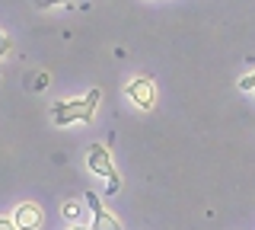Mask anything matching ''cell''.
Wrapping results in <instances>:
<instances>
[{"instance_id":"obj_1","label":"cell","mask_w":255,"mask_h":230,"mask_svg":"<svg viewBox=\"0 0 255 230\" xmlns=\"http://www.w3.org/2000/svg\"><path fill=\"white\" fill-rule=\"evenodd\" d=\"M99 102H102L99 90H86V96H74V99H58L51 106V122L58 125V128H67V125H74V122L90 125L96 118Z\"/></svg>"},{"instance_id":"obj_2","label":"cell","mask_w":255,"mask_h":230,"mask_svg":"<svg viewBox=\"0 0 255 230\" xmlns=\"http://www.w3.org/2000/svg\"><path fill=\"white\" fill-rule=\"evenodd\" d=\"M86 166L96 173V176H102L109 182V195H115L118 189H122V176H118V170H115V163H112V154H109V147L106 144H90L86 147Z\"/></svg>"},{"instance_id":"obj_3","label":"cell","mask_w":255,"mask_h":230,"mask_svg":"<svg viewBox=\"0 0 255 230\" xmlns=\"http://www.w3.org/2000/svg\"><path fill=\"white\" fill-rule=\"evenodd\" d=\"M125 93L137 109H143V112L156 109V83L150 80V77H134V80H128Z\"/></svg>"},{"instance_id":"obj_4","label":"cell","mask_w":255,"mask_h":230,"mask_svg":"<svg viewBox=\"0 0 255 230\" xmlns=\"http://www.w3.org/2000/svg\"><path fill=\"white\" fill-rule=\"evenodd\" d=\"M86 205L93 208V230H125L122 227V221L115 218L112 211H106L102 208V202H99V195H86Z\"/></svg>"},{"instance_id":"obj_5","label":"cell","mask_w":255,"mask_h":230,"mask_svg":"<svg viewBox=\"0 0 255 230\" xmlns=\"http://www.w3.org/2000/svg\"><path fill=\"white\" fill-rule=\"evenodd\" d=\"M42 221H45V214L38 205H32V202H22L19 208L13 211V224L16 230H38L42 227Z\"/></svg>"},{"instance_id":"obj_6","label":"cell","mask_w":255,"mask_h":230,"mask_svg":"<svg viewBox=\"0 0 255 230\" xmlns=\"http://www.w3.org/2000/svg\"><path fill=\"white\" fill-rule=\"evenodd\" d=\"M80 214H83V205H80V202H67V205H64V218H70L74 224L80 221Z\"/></svg>"},{"instance_id":"obj_7","label":"cell","mask_w":255,"mask_h":230,"mask_svg":"<svg viewBox=\"0 0 255 230\" xmlns=\"http://www.w3.org/2000/svg\"><path fill=\"white\" fill-rule=\"evenodd\" d=\"M10 48H13V38L6 35V32H0V58H6V54H10Z\"/></svg>"},{"instance_id":"obj_8","label":"cell","mask_w":255,"mask_h":230,"mask_svg":"<svg viewBox=\"0 0 255 230\" xmlns=\"http://www.w3.org/2000/svg\"><path fill=\"white\" fill-rule=\"evenodd\" d=\"M239 90H249V93H255V70H252V74H246L243 80H239Z\"/></svg>"},{"instance_id":"obj_9","label":"cell","mask_w":255,"mask_h":230,"mask_svg":"<svg viewBox=\"0 0 255 230\" xmlns=\"http://www.w3.org/2000/svg\"><path fill=\"white\" fill-rule=\"evenodd\" d=\"M0 230H16V224H13V218H0Z\"/></svg>"},{"instance_id":"obj_10","label":"cell","mask_w":255,"mask_h":230,"mask_svg":"<svg viewBox=\"0 0 255 230\" xmlns=\"http://www.w3.org/2000/svg\"><path fill=\"white\" fill-rule=\"evenodd\" d=\"M38 3H45V6H51V3H70V0H38Z\"/></svg>"},{"instance_id":"obj_11","label":"cell","mask_w":255,"mask_h":230,"mask_svg":"<svg viewBox=\"0 0 255 230\" xmlns=\"http://www.w3.org/2000/svg\"><path fill=\"white\" fill-rule=\"evenodd\" d=\"M67 230H93V227H86V224H70Z\"/></svg>"}]
</instances>
